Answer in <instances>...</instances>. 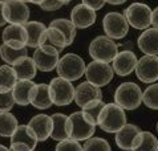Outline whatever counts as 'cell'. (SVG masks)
<instances>
[{
  "instance_id": "29",
  "label": "cell",
  "mask_w": 158,
  "mask_h": 151,
  "mask_svg": "<svg viewBox=\"0 0 158 151\" xmlns=\"http://www.w3.org/2000/svg\"><path fill=\"white\" fill-rule=\"evenodd\" d=\"M19 126L17 118L11 112H0V137L11 138Z\"/></svg>"
},
{
  "instance_id": "18",
  "label": "cell",
  "mask_w": 158,
  "mask_h": 151,
  "mask_svg": "<svg viewBox=\"0 0 158 151\" xmlns=\"http://www.w3.org/2000/svg\"><path fill=\"white\" fill-rule=\"evenodd\" d=\"M28 126L36 134L39 142H45L48 138H51L52 130H53V121H52L51 115L37 114L31 118V121L28 122Z\"/></svg>"
},
{
  "instance_id": "44",
  "label": "cell",
  "mask_w": 158,
  "mask_h": 151,
  "mask_svg": "<svg viewBox=\"0 0 158 151\" xmlns=\"http://www.w3.org/2000/svg\"><path fill=\"white\" fill-rule=\"evenodd\" d=\"M59 2H60V3H63L64 6H67V4H69V3L72 2V0H59Z\"/></svg>"
},
{
  "instance_id": "23",
  "label": "cell",
  "mask_w": 158,
  "mask_h": 151,
  "mask_svg": "<svg viewBox=\"0 0 158 151\" xmlns=\"http://www.w3.org/2000/svg\"><path fill=\"white\" fill-rule=\"evenodd\" d=\"M51 47L57 52H63L67 48V39L60 29L55 27H48L40 40V47Z\"/></svg>"
},
{
  "instance_id": "36",
  "label": "cell",
  "mask_w": 158,
  "mask_h": 151,
  "mask_svg": "<svg viewBox=\"0 0 158 151\" xmlns=\"http://www.w3.org/2000/svg\"><path fill=\"white\" fill-rule=\"evenodd\" d=\"M16 105L12 92L0 93V112H11Z\"/></svg>"
},
{
  "instance_id": "47",
  "label": "cell",
  "mask_w": 158,
  "mask_h": 151,
  "mask_svg": "<svg viewBox=\"0 0 158 151\" xmlns=\"http://www.w3.org/2000/svg\"><path fill=\"white\" fill-rule=\"evenodd\" d=\"M0 53H2V45H0Z\"/></svg>"
},
{
  "instance_id": "8",
  "label": "cell",
  "mask_w": 158,
  "mask_h": 151,
  "mask_svg": "<svg viewBox=\"0 0 158 151\" xmlns=\"http://www.w3.org/2000/svg\"><path fill=\"white\" fill-rule=\"evenodd\" d=\"M102 28L108 37L112 40H121L129 32V23L124 13L109 12L102 19Z\"/></svg>"
},
{
  "instance_id": "22",
  "label": "cell",
  "mask_w": 158,
  "mask_h": 151,
  "mask_svg": "<svg viewBox=\"0 0 158 151\" xmlns=\"http://www.w3.org/2000/svg\"><path fill=\"white\" fill-rule=\"evenodd\" d=\"M137 45L143 55L158 56V28H148L139 35Z\"/></svg>"
},
{
  "instance_id": "16",
  "label": "cell",
  "mask_w": 158,
  "mask_h": 151,
  "mask_svg": "<svg viewBox=\"0 0 158 151\" xmlns=\"http://www.w3.org/2000/svg\"><path fill=\"white\" fill-rule=\"evenodd\" d=\"M96 100H102V93L98 86L90 84L89 81L81 82L74 89V102L78 108H84L86 104Z\"/></svg>"
},
{
  "instance_id": "20",
  "label": "cell",
  "mask_w": 158,
  "mask_h": 151,
  "mask_svg": "<svg viewBox=\"0 0 158 151\" xmlns=\"http://www.w3.org/2000/svg\"><path fill=\"white\" fill-rule=\"evenodd\" d=\"M31 105L39 110L49 109L53 105L48 84H35L32 92H31Z\"/></svg>"
},
{
  "instance_id": "12",
  "label": "cell",
  "mask_w": 158,
  "mask_h": 151,
  "mask_svg": "<svg viewBox=\"0 0 158 151\" xmlns=\"http://www.w3.org/2000/svg\"><path fill=\"white\" fill-rule=\"evenodd\" d=\"M135 76L143 84H154L158 81V56L145 55L138 60Z\"/></svg>"
},
{
  "instance_id": "27",
  "label": "cell",
  "mask_w": 158,
  "mask_h": 151,
  "mask_svg": "<svg viewBox=\"0 0 158 151\" xmlns=\"http://www.w3.org/2000/svg\"><path fill=\"white\" fill-rule=\"evenodd\" d=\"M131 151H158V138L150 131H141L134 141Z\"/></svg>"
},
{
  "instance_id": "13",
  "label": "cell",
  "mask_w": 158,
  "mask_h": 151,
  "mask_svg": "<svg viewBox=\"0 0 158 151\" xmlns=\"http://www.w3.org/2000/svg\"><path fill=\"white\" fill-rule=\"evenodd\" d=\"M59 55H60V52L53 49V48L43 45L35 49L32 59L35 61V64H36L37 70L48 73L56 69V66L59 64V60H60Z\"/></svg>"
},
{
  "instance_id": "48",
  "label": "cell",
  "mask_w": 158,
  "mask_h": 151,
  "mask_svg": "<svg viewBox=\"0 0 158 151\" xmlns=\"http://www.w3.org/2000/svg\"><path fill=\"white\" fill-rule=\"evenodd\" d=\"M21 2H24V3H27V2H25V0H21Z\"/></svg>"
},
{
  "instance_id": "19",
  "label": "cell",
  "mask_w": 158,
  "mask_h": 151,
  "mask_svg": "<svg viewBox=\"0 0 158 151\" xmlns=\"http://www.w3.org/2000/svg\"><path fill=\"white\" fill-rule=\"evenodd\" d=\"M141 131L142 130L138 126L131 125V123H126L124 127L120 129V130L116 133L114 142H116L117 147L120 150H124V151H131L133 150L134 141Z\"/></svg>"
},
{
  "instance_id": "43",
  "label": "cell",
  "mask_w": 158,
  "mask_h": 151,
  "mask_svg": "<svg viewBox=\"0 0 158 151\" xmlns=\"http://www.w3.org/2000/svg\"><path fill=\"white\" fill-rule=\"evenodd\" d=\"M0 151H11V149L6 147V146H4V145H0Z\"/></svg>"
},
{
  "instance_id": "45",
  "label": "cell",
  "mask_w": 158,
  "mask_h": 151,
  "mask_svg": "<svg viewBox=\"0 0 158 151\" xmlns=\"http://www.w3.org/2000/svg\"><path fill=\"white\" fill-rule=\"evenodd\" d=\"M156 130H157V133H158V122H157V126H156Z\"/></svg>"
},
{
  "instance_id": "35",
  "label": "cell",
  "mask_w": 158,
  "mask_h": 151,
  "mask_svg": "<svg viewBox=\"0 0 158 151\" xmlns=\"http://www.w3.org/2000/svg\"><path fill=\"white\" fill-rule=\"evenodd\" d=\"M55 151H84V150H82V146L80 145V142L74 141L72 138H68L65 141L59 142Z\"/></svg>"
},
{
  "instance_id": "11",
  "label": "cell",
  "mask_w": 158,
  "mask_h": 151,
  "mask_svg": "<svg viewBox=\"0 0 158 151\" xmlns=\"http://www.w3.org/2000/svg\"><path fill=\"white\" fill-rule=\"evenodd\" d=\"M3 12L7 23L24 25L29 21V8L21 0H7L3 4Z\"/></svg>"
},
{
  "instance_id": "37",
  "label": "cell",
  "mask_w": 158,
  "mask_h": 151,
  "mask_svg": "<svg viewBox=\"0 0 158 151\" xmlns=\"http://www.w3.org/2000/svg\"><path fill=\"white\" fill-rule=\"evenodd\" d=\"M64 4L63 3H60L59 0H44V2L40 4V7L41 10L44 11H49V12H53V11H57L60 10L61 7H63Z\"/></svg>"
},
{
  "instance_id": "38",
  "label": "cell",
  "mask_w": 158,
  "mask_h": 151,
  "mask_svg": "<svg viewBox=\"0 0 158 151\" xmlns=\"http://www.w3.org/2000/svg\"><path fill=\"white\" fill-rule=\"evenodd\" d=\"M105 3H106V0H82V4H85L86 7H89L94 11L101 10L105 6Z\"/></svg>"
},
{
  "instance_id": "3",
  "label": "cell",
  "mask_w": 158,
  "mask_h": 151,
  "mask_svg": "<svg viewBox=\"0 0 158 151\" xmlns=\"http://www.w3.org/2000/svg\"><path fill=\"white\" fill-rule=\"evenodd\" d=\"M114 102L124 110H135L142 104V90L135 82H122L114 92Z\"/></svg>"
},
{
  "instance_id": "25",
  "label": "cell",
  "mask_w": 158,
  "mask_h": 151,
  "mask_svg": "<svg viewBox=\"0 0 158 151\" xmlns=\"http://www.w3.org/2000/svg\"><path fill=\"white\" fill-rule=\"evenodd\" d=\"M35 86L33 81L29 80H19L16 82L15 88L12 89V94L16 101V105L20 106H28L31 105V92Z\"/></svg>"
},
{
  "instance_id": "2",
  "label": "cell",
  "mask_w": 158,
  "mask_h": 151,
  "mask_svg": "<svg viewBox=\"0 0 158 151\" xmlns=\"http://www.w3.org/2000/svg\"><path fill=\"white\" fill-rule=\"evenodd\" d=\"M86 64L76 53H67L59 60L56 66L59 77H63L68 81H77L85 74Z\"/></svg>"
},
{
  "instance_id": "5",
  "label": "cell",
  "mask_w": 158,
  "mask_h": 151,
  "mask_svg": "<svg viewBox=\"0 0 158 151\" xmlns=\"http://www.w3.org/2000/svg\"><path fill=\"white\" fill-rule=\"evenodd\" d=\"M69 119H71V138L72 139L81 142V141H88L94 135L96 126L97 125L82 110L72 113L69 115Z\"/></svg>"
},
{
  "instance_id": "15",
  "label": "cell",
  "mask_w": 158,
  "mask_h": 151,
  "mask_svg": "<svg viewBox=\"0 0 158 151\" xmlns=\"http://www.w3.org/2000/svg\"><path fill=\"white\" fill-rule=\"evenodd\" d=\"M137 56L131 51H122L118 52V55L112 61V68L114 73L120 77H126V76L131 74L135 70L137 66Z\"/></svg>"
},
{
  "instance_id": "14",
  "label": "cell",
  "mask_w": 158,
  "mask_h": 151,
  "mask_svg": "<svg viewBox=\"0 0 158 151\" xmlns=\"http://www.w3.org/2000/svg\"><path fill=\"white\" fill-rule=\"evenodd\" d=\"M2 39L3 44H7V45L16 48V49L25 48L28 41L27 31H25L24 25L20 24H8L3 31Z\"/></svg>"
},
{
  "instance_id": "49",
  "label": "cell",
  "mask_w": 158,
  "mask_h": 151,
  "mask_svg": "<svg viewBox=\"0 0 158 151\" xmlns=\"http://www.w3.org/2000/svg\"><path fill=\"white\" fill-rule=\"evenodd\" d=\"M11 151H14V150H11Z\"/></svg>"
},
{
  "instance_id": "10",
  "label": "cell",
  "mask_w": 158,
  "mask_h": 151,
  "mask_svg": "<svg viewBox=\"0 0 158 151\" xmlns=\"http://www.w3.org/2000/svg\"><path fill=\"white\" fill-rule=\"evenodd\" d=\"M10 139V149L14 151H33L39 143L36 134L28 125H19Z\"/></svg>"
},
{
  "instance_id": "4",
  "label": "cell",
  "mask_w": 158,
  "mask_h": 151,
  "mask_svg": "<svg viewBox=\"0 0 158 151\" xmlns=\"http://www.w3.org/2000/svg\"><path fill=\"white\" fill-rule=\"evenodd\" d=\"M118 52V45L108 36H97L89 44V56L93 61L110 64Z\"/></svg>"
},
{
  "instance_id": "34",
  "label": "cell",
  "mask_w": 158,
  "mask_h": 151,
  "mask_svg": "<svg viewBox=\"0 0 158 151\" xmlns=\"http://www.w3.org/2000/svg\"><path fill=\"white\" fill-rule=\"evenodd\" d=\"M105 105L106 104H105L102 100H96V101H92V102H89V104H86L84 108H81V110L93 119V122L96 123V125H98L100 114H101V112H102Z\"/></svg>"
},
{
  "instance_id": "42",
  "label": "cell",
  "mask_w": 158,
  "mask_h": 151,
  "mask_svg": "<svg viewBox=\"0 0 158 151\" xmlns=\"http://www.w3.org/2000/svg\"><path fill=\"white\" fill-rule=\"evenodd\" d=\"M27 3H31V4H36V6H40V4L44 2V0H25Z\"/></svg>"
},
{
  "instance_id": "46",
  "label": "cell",
  "mask_w": 158,
  "mask_h": 151,
  "mask_svg": "<svg viewBox=\"0 0 158 151\" xmlns=\"http://www.w3.org/2000/svg\"><path fill=\"white\" fill-rule=\"evenodd\" d=\"M7 2V0H0V3H6Z\"/></svg>"
},
{
  "instance_id": "31",
  "label": "cell",
  "mask_w": 158,
  "mask_h": 151,
  "mask_svg": "<svg viewBox=\"0 0 158 151\" xmlns=\"http://www.w3.org/2000/svg\"><path fill=\"white\" fill-rule=\"evenodd\" d=\"M49 27H55V28L60 29L64 33L65 39H67V45H72L74 39H76V27L68 19H55L51 21Z\"/></svg>"
},
{
  "instance_id": "30",
  "label": "cell",
  "mask_w": 158,
  "mask_h": 151,
  "mask_svg": "<svg viewBox=\"0 0 158 151\" xmlns=\"http://www.w3.org/2000/svg\"><path fill=\"white\" fill-rule=\"evenodd\" d=\"M28 56V51L27 47L25 48H20V49H16V48H12L7 44H2V53H0V59H2L7 65H14L16 61H19L20 59Z\"/></svg>"
},
{
  "instance_id": "21",
  "label": "cell",
  "mask_w": 158,
  "mask_h": 151,
  "mask_svg": "<svg viewBox=\"0 0 158 151\" xmlns=\"http://www.w3.org/2000/svg\"><path fill=\"white\" fill-rule=\"evenodd\" d=\"M51 117L53 121V130H52L51 138L56 142L71 138V119L68 115L63 113H55Z\"/></svg>"
},
{
  "instance_id": "1",
  "label": "cell",
  "mask_w": 158,
  "mask_h": 151,
  "mask_svg": "<svg viewBox=\"0 0 158 151\" xmlns=\"http://www.w3.org/2000/svg\"><path fill=\"white\" fill-rule=\"evenodd\" d=\"M126 119L128 118H126L125 110L121 106H118L116 102H110L104 106L98 118V126L105 133L116 134L120 129L128 123Z\"/></svg>"
},
{
  "instance_id": "26",
  "label": "cell",
  "mask_w": 158,
  "mask_h": 151,
  "mask_svg": "<svg viewBox=\"0 0 158 151\" xmlns=\"http://www.w3.org/2000/svg\"><path fill=\"white\" fill-rule=\"evenodd\" d=\"M24 28L27 31V48H39L40 47V40L43 37L44 32H45L47 27L40 21H28L24 24Z\"/></svg>"
},
{
  "instance_id": "28",
  "label": "cell",
  "mask_w": 158,
  "mask_h": 151,
  "mask_svg": "<svg viewBox=\"0 0 158 151\" xmlns=\"http://www.w3.org/2000/svg\"><path fill=\"white\" fill-rule=\"evenodd\" d=\"M17 81H19V78H17L16 72L11 65L0 66V93L12 92Z\"/></svg>"
},
{
  "instance_id": "39",
  "label": "cell",
  "mask_w": 158,
  "mask_h": 151,
  "mask_svg": "<svg viewBox=\"0 0 158 151\" xmlns=\"http://www.w3.org/2000/svg\"><path fill=\"white\" fill-rule=\"evenodd\" d=\"M152 25L153 28H158V7L156 10H153V13H152Z\"/></svg>"
},
{
  "instance_id": "7",
  "label": "cell",
  "mask_w": 158,
  "mask_h": 151,
  "mask_svg": "<svg viewBox=\"0 0 158 151\" xmlns=\"http://www.w3.org/2000/svg\"><path fill=\"white\" fill-rule=\"evenodd\" d=\"M152 13L153 10L145 3H133L124 11V16L126 17L130 27L134 29L145 31L152 25Z\"/></svg>"
},
{
  "instance_id": "33",
  "label": "cell",
  "mask_w": 158,
  "mask_h": 151,
  "mask_svg": "<svg viewBox=\"0 0 158 151\" xmlns=\"http://www.w3.org/2000/svg\"><path fill=\"white\" fill-rule=\"evenodd\" d=\"M84 151H112L110 150V145L106 139L101 138V137H92L88 141H85Z\"/></svg>"
},
{
  "instance_id": "41",
  "label": "cell",
  "mask_w": 158,
  "mask_h": 151,
  "mask_svg": "<svg viewBox=\"0 0 158 151\" xmlns=\"http://www.w3.org/2000/svg\"><path fill=\"white\" fill-rule=\"evenodd\" d=\"M126 0H106L108 4H112V6H121V4H124Z\"/></svg>"
},
{
  "instance_id": "40",
  "label": "cell",
  "mask_w": 158,
  "mask_h": 151,
  "mask_svg": "<svg viewBox=\"0 0 158 151\" xmlns=\"http://www.w3.org/2000/svg\"><path fill=\"white\" fill-rule=\"evenodd\" d=\"M3 4L4 3H0V27H4L7 24V20L4 17V12H3Z\"/></svg>"
},
{
  "instance_id": "32",
  "label": "cell",
  "mask_w": 158,
  "mask_h": 151,
  "mask_svg": "<svg viewBox=\"0 0 158 151\" xmlns=\"http://www.w3.org/2000/svg\"><path fill=\"white\" fill-rule=\"evenodd\" d=\"M142 102L152 110H158V84H152L142 92Z\"/></svg>"
},
{
  "instance_id": "24",
  "label": "cell",
  "mask_w": 158,
  "mask_h": 151,
  "mask_svg": "<svg viewBox=\"0 0 158 151\" xmlns=\"http://www.w3.org/2000/svg\"><path fill=\"white\" fill-rule=\"evenodd\" d=\"M12 68L16 72V76L19 80H29V81H32L36 77V72H37L36 64H35L32 57L29 56H25L19 61H16L12 65Z\"/></svg>"
},
{
  "instance_id": "17",
  "label": "cell",
  "mask_w": 158,
  "mask_h": 151,
  "mask_svg": "<svg viewBox=\"0 0 158 151\" xmlns=\"http://www.w3.org/2000/svg\"><path fill=\"white\" fill-rule=\"evenodd\" d=\"M96 20H97V15L96 11L92 8L86 7L85 4H77L73 7V10L71 11V21L74 24L77 29H85L92 27Z\"/></svg>"
},
{
  "instance_id": "9",
  "label": "cell",
  "mask_w": 158,
  "mask_h": 151,
  "mask_svg": "<svg viewBox=\"0 0 158 151\" xmlns=\"http://www.w3.org/2000/svg\"><path fill=\"white\" fill-rule=\"evenodd\" d=\"M113 76H114V70L106 63L92 60V63L86 65L85 69L86 81H89L90 84H93V85L98 88L106 86L113 80Z\"/></svg>"
},
{
  "instance_id": "6",
  "label": "cell",
  "mask_w": 158,
  "mask_h": 151,
  "mask_svg": "<svg viewBox=\"0 0 158 151\" xmlns=\"http://www.w3.org/2000/svg\"><path fill=\"white\" fill-rule=\"evenodd\" d=\"M74 88L73 84L63 77H55L49 82V92L53 105L68 106L74 101Z\"/></svg>"
}]
</instances>
